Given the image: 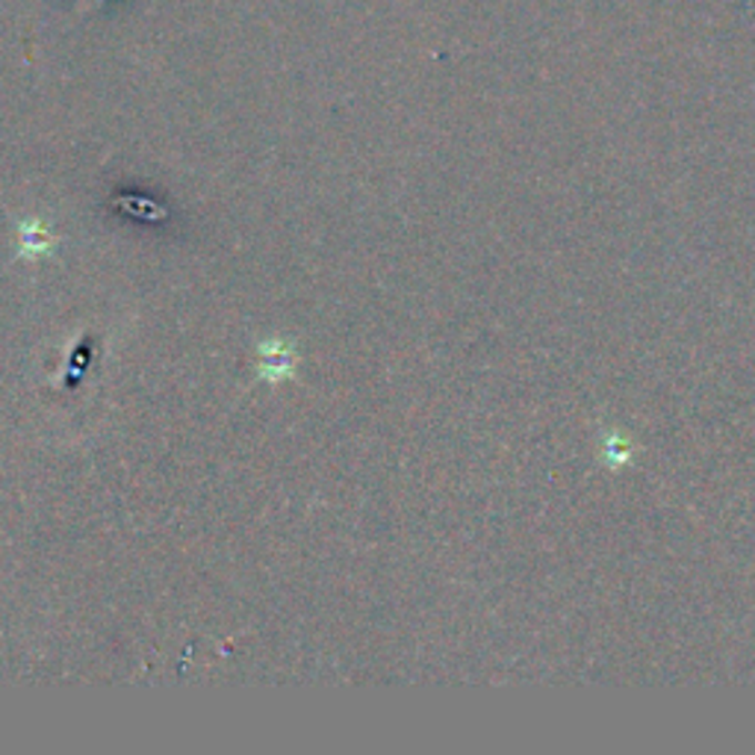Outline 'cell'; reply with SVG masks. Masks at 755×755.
<instances>
[{
	"label": "cell",
	"mask_w": 755,
	"mask_h": 755,
	"mask_svg": "<svg viewBox=\"0 0 755 755\" xmlns=\"http://www.w3.org/2000/svg\"><path fill=\"white\" fill-rule=\"evenodd\" d=\"M289 369H293V355H289V348L284 346V343H278V339L263 343L261 346L263 378H266V381H280V378H287Z\"/></svg>",
	"instance_id": "7a4b0ae2"
},
{
	"label": "cell",
	"mask_w": 755,
	"mask_h": 755,
	"mask_svg": "<svg viewBox=\"0 0 755 755\" xmlns=\"http://www.w3.org/2000/svg\"><path fill=\"white\" fill-rule=\"evenodd\" d=\"M57 245V236L51 234V227H44L39 218H27L18 225V254L21 257H42L51 254Z\"/></svg>",
	"instance_id": "6da1fadb"
}]
</instances>
